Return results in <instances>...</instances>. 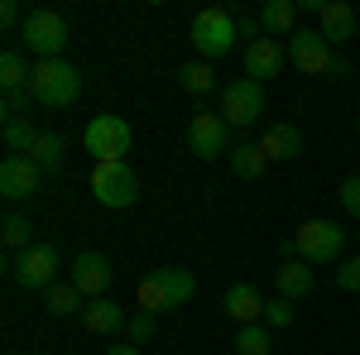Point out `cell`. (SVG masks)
Listing matches in <instances>:
<instances>
[{
  "label": "cell",
  "instance_id": "cell-1",
  "mask_svg": "<svg viewBox=\"0 0 360 355\" xmlns=\"http://www.w3.org/2000/svg\"><path fill=\"white\" fill-rule=\"evenodd\" d=\"M29 96H34L39 106H49V110L72 106V101L82 96V72H77L68 58H44V63H34V72H29Z\"/></svg>",
  "mask_w": 360,
  "mask_h": 355
},
{
  "label": "cell",
  "instance_id": "cell-2",
  "mask_svg": "<svg viewBox=\"0 0 360 355\" xmlns=\"http://www.w3.org/2000/svg\"><path fill=\"white\" fill-rule=\"evenodd\" d=\"M193 293H197V278L188 269H154V273H144L135 288L139 312H149V317L178 312L183 302H193Z\"/></svg>",
  "mask_w": 360,
  "mask_h": 355
},
{
  "label": "cell",
  "instance_id": "cell-3",
  "mask_svg": "<svg viewBox=\"0 0 360 355\" xmlns=\"http://www.w3.org/2000/svg\"><path fill=\"white\" fill-rule=\"evenodd\" d=\"M236 39H240V29H236V10L207 5V10H197V15H193V49L202 53V63L226 58Z\"/></svg>",
  "mask_w": 360,
  "mask_h": 355
},
{
  "label": "cell",
  "instance_id": "cell-4",
  "mask_svg": "<svg viewBox=\"0 0 360 355\" xmlns=\"http://www.w3.org/2000/svg\"><path fill=\"white\" fill-rule=\"evenodd\" d=\"M130 120L125 115H91L82 130L86 154H96V164H120L130 154Z\"/></svg>",
  "mask_w": 360,
  "mask_h": 355
},
{
  "label": "cell",
  "instance_id": "cell-5",
  "mask_svg": "<svg viewBox=\"0 0 360 355\" xmlns=\"http://www.w3.org/2000/svg\"><path fill=\"white\" fill-rule=\"evenodd\" d=\"M20 44L29 53H39V63L44 58H63V49H68V20L58 10H29L25 29H20Z\"/></svg>",
  "mask_w": 360,
  "mask_h": 355
},
{
  "label": "cell",
  "instance_id": "cell-6",
  "mask_svg": "<svg viewBox=\"0 0 360 355\" xmlns=\"http://www.w3.org/2000/svg\"><path fill=\"white\" fill-rule=\"evenodd\" d=\"M293 240H298V259H303V264H341L346 231H341L336 221H303Z\"/></svg>",
  "mask_w": 360,
  "mask_h": 355
},
{
  "label": "cell",
  "instance_id": "cell-7",
  "mask_svg": "<svg viewBox=\"0 0 360 355\" xmlns=\"http://www.w3.org/2000/svg\"><path fill=\"white\" fill-rule=\"evenodd\" d=\"M5 269H10V278H15L25 293H34V288L49 293V288L58 283V278H53V273H58V250L49 245V240H39V245H29L25 254H10Z\"/></svg>",
  "mask_w": 360,
  "mask_h": 355
},
{
  "label": "cell",
  "instance_id": "cell-8",
  "mask_svg": "<svg viewBox=\"0 0 360 355\" xmlns=\"http://www.w3.org/2000/svg\"><path fill=\"white\" fill-rule=\"evenodd\" d=\"M91 192H96L101 207L125 212V207L139 202V178H135V168L125 164V159H120V164H96L91 168Z\"/></svg>",
  "mask_w": 360,
  "mask_h": 355
},
{
  "label": "cell",
  "instance_id": "cell-9",
  "mask_svg": "<svg viewBox=\"0 0 360 355\" xmlns=\"http://www.w3.org/2000/svg\"><path fill=\"white\" fill-rule=\"evenodd\" d=\"M259 115H264V82H255V77H236V82H226V91H221V120L231 125V130H250Z\"/></svg>",
  "mask_w": 360,
  "mask_h": 355
},
{
  "label": "cell",
  "instance_id": "cell-10",
  "mask_svg": "<svg viewBox=\"0 0 360 355\" xmlns=\"http://www.w3.org/2000/svg\"><path fill=\"white\" fill-rule=\"evenodd\" d=\"M231 149H236L231 144V125H226L217 110H197L193 120H188V154H197V159H221Z\"/></svg>",
  "mask_w": 360,
  "mask_h": 355
},
{
  "label": "cell",
  "instance_id": "cell-11",
  "mask_svg": "<svg viewBox=\"0 0 360 355\" xmlns=\"http://www.w3.org/2000/svg\"><path fill=\"white\" fill-rule=\"evenodd\" d=\"M288 58H293V67L303 72V77H327L332 72V44L322 39V29H298L293 39H288Z\"/></svg>",
  "mask_w": 360,
  "mask_h": 355
},
{
  "label": "cell",
  "instance_id": "cell-12",
  "mask_svg": "<svg viewBox=\"0 0 360 355\" xmlns=\"http://www.w3.org/2000/svg\"><path fill=\"white\" fill-rule=\"evenodd\" d=\"M44 178H49V173L34 164L29 154H5V164H0V197H5V202H25V197L39 192Z\"/></svg>",
  "mask_w": 360,
  "mask_h": 355
},
{
  "label": "cell",
  "instance_id": "cell-13",
  "mask_svg": "<svg viewBox=\"0 0 360 355\" xmlns=\"http://www.w3.org/2000/svg\"><path fill=\"white\" fill-rule=\"evenodd\" d=\"M68 278H72V283L86 293V302H91V298H106V288H111L115 269H111V259H106V254L82 250V254L72 259V273H68Z\"/></svg>",
  "mask_w": 360,
  "mask_h": 355
},
{
  "label": "cell",
  "instance_id": "cell-14",
  "mask_svg": "<svg viewBox=\"0 0 360 355\" xmlns=\"http://www.w3.org/2000/svg\"><path fill=\"white\" fill-rule=\"evenodd\" d=\"M298 10H303V5H298V0H264V5H259V34H264V39H293V34H298Z\"/></svg>",
  "mask_w": 360,
  "mask_h": 355
},
{
  "label": "cell",
  "instance_id": "cell-15",
  "mask_svg": "<svg viewBox=\"0 0 360 355\" xmlns=\"http://www.w3.org/2000/svg\"><path fill=\"white\" fill-rule=\"evenodd\" d=\"M264 302L269 298H259L255 283H231L226 298H221V307H226V317H236L240 327H255V322H264Z\"/></svg>",
  "mask_w": 360,
  "mask_h": 355
},
{
  "label": "cell",
  "instance_id": "cell-16",
  "mask_svg": "<svg viewBox=\"0 0 360 355\" xmlns=\"http://www.w3.org/2000/svg\"><path fill=\"white\" fill-rule=\"evenodd\" d=\"M278 67H283V44L278 39H255V44H245V77L264 82V77H274Z\"/></svg>",
  "mask_w": 360,
  "mask_h": 355
},
{
  "label": "cell",
  "instance_id": "cell-17",
  "mask_svg": "<svg viewBox=\"0 0 360 355\" xmlns=\"http://www.w3.org/2000/svg\"><path fill=\"white\" fill-rule=\"evenodd\" d=\"M259 149H264V159H269V164L298 159V154H303V130H298V125H283V120H278V125H269V130H264Z\"/></svg>",
  "mask_w": 360,
  "mask_h": 355
},
{
  "label": "cell",
  "instance_id": "cell-18",
  "mask_svg": "<svg viewBox=\"0 0 360 355\" xmlns=\"http://www.w3.org/2000/svg\"><path fill=\"white\" fill-rule=\"evenodd\" d=\"M317 20H322V39H327V44L356 39V10H351L346 0H327V5L317 10Z\"/></svg>",
  "mask_w": 360,
  "mask_h": 355
},
{
  "label": "cell",
  "instance_id": "cell-19",
  "mask_svg": "<svg viewBox=\"0 0 360 355\" xmlns=\"http://www.w3.org/2000/svg\"><path fill=\"white\" fill-rule=\"evenodd\" d=\"M82 327L91 331V336H111V331L130 327V317L120 312V302H111V298H91V302H86V312H82Z\"/></svg>",
  "mask_w": 360,
  "mask_h": 355
},
{
  "label": "cell",
  "instance_id": "cell-20",
  "mask_svg": "<svg viewBox=\"0 0 360 355\" xmlns=\"http://www.w3.org/2000/svg\"><path fill=\"white\" fill-rule=\"evenodd\" d=\"M274 288H278V298H288V302H298L312 293V264H303V259H283L274 273Z\"/></svg>",
  "mask_w": 360,
  "mask_h": 355
},
{
  "label": "cell",
  "instance_id": "cell-21",
  "mask_svg": "<svg viewBox=\"0 0 360 355\" xmlns=\"http://www.w3.org/2000/svg\"><path fill=\"white\" fill-rule=\"evenodd\" d=\"M226 159H231V173H236V178H245V183H250V178H259V173L269 168V159H264V149H259V144H236Z\"/></svg>",
  "mask_w": 360,
  "mask_h": 355
},
{
  "label": "cell",
  "instance_id": "cell-22",
  "mask_svg": "<svg viewBox=\"0 0 360 355\" xmlns=\"http://www.w3.org/2000/svg\"><path fill=\"white\" fill-rule=\"evenodd\" d=\"M44 298H49V312H53V317H72V312H86V302H82L86 293L77 288V283H72V278H68V283H53V288H49Z\"/></svg>",
  "mask_w": 360,
  "mask_h": 355
},
{
  "label": "cell",
  "instance_id": "cell-23",
  "mask_svg": "<svg viewBox=\"0 0 360 355\" xmlns=\"http://www.w3.org/2000/svg\"><path fill=\"white\" fill-rule=\"evenodd\" d=\"M29 159H34V164L44 168L49 178H58V173H63V135L44 130V135H39V144L29 149Z\"/></svg>",
  "mask_w": 360,
  "mask_h": 355
},
{
  "label": "cell",
  "instance_id": "cell-24",
  "mask_svg": "<svg viewBox=\"0 0 360 355\" xmlns=\"http://www.w3.org/2000/svg\"><path fill=\"white\" fill-rule=\"evenodd\" d=\"M29 72H34V67L25 63V53H20V49H5V53H0V86H5V91L29 86Z\"/></svg>",
  "mask_w": 360,
  "mask_h": 355
},
{
  "label": "cell",
  "instance_id": "cell-25",
  "mask_svg": "<svg viewBox=\"0 0 360 355\" xmlns=\"http://www.w3.org/2000/svg\"><path fill=\"white\" fill-rule=\"evenodd\" d=\"M0 235H5V250H10V254H25L29 245H39V240H34V226H29V217H20V212H10V217H5Z\"/></svg>",
  "mask_w": 360,
  "mask_h": 355
},
{
  "label": "cell",
  "instance_id": "cell-26",
  "mask_svg": "<svg viewBox=\"0 0 360 355\" xmlns=\"http://www.w3.org/2000/svg\"><path fill=\"white\" fill-rule=\"evenodd\" d=\"M39 135H44V130H39L29 115L25 120H5V149H10V154H29V149L39 144Z\"/></svg>",
  "mask_w": 360,
  "mask_h": 355
},
{
  "label": "cell",
  "instance_id": "cell-27",
  "mask_svg": "<svg viewBox=\"0 0 360 355\" xmlns=\"http://www.w3.org/2000/svg\"><path fill=\"white\" fill-rule=\"evenodd\" d=\"M269 351H274V336H269V327H264V322L236 331V355H269Z\"/></svg>",
  "mask_w": 360,
  "mask_h": 355
},
{
  "label": "cell",
  "instance_id": "cell-28",
  "mask_svg": "<svg viewBox=\"0 0 360 355\" xmlns=\"http://www.w3.org/2000/svg\"><path fill=\"white\" fill-rule=\"evenodd\" d=\"M178 82H183V91H193V96H207L217 86V72H212V63H183Z\"/></svg>",
  "mask_w": 360,
  "mask_h": 355
},
{
  "label": "cell",
  "instance_id": "cell-29",
  "mask_svg": "<svg viewBox=\"0 0 360 355\" xmlns=\"http://www.w3.org/2000/svg\"><path fill=\"white\" fill-rule=\"evenodd\" d=\"M264 327H269V331H278V327H293V302H288V298H278V293H274V298L264 302Z\"/></svg>",
  "mask_w": 360,
  "mask_h": 355
},
{
  "label": "cell",
  "instance_id": "cell-30",
  "mask_svg": "<svg viewBox=\"0 0 360 355\" xmlns=\"http://www.w3.org/2000/svg\"><path fill=\"white\" fill-rule=\"evenodd\" d=\"M29 86H20V91H5L0 96V110H5V120H25V110H29Z\"/></svg>",
  "mask_w": 360,
  "mask_h": 355
},
{
  "label": "cell",
  "instance_id": "cell-31",
  "mask_svg": "<svg viewBox=\"0 0 360 355\" xmlns=\"http://www.w3.org/2000/svg\"><path fill=\"white\" fill-rule=\"evenodd\" d=\"M336 288L341 293H360V259H341L336 264Z\"/></svg>",
  "mask_w": 360,
  "mask_h": 355
},
{
  "label": "cell",
  "instance_id": "cell-32",
  "mask_svg": "<svg viewBox=\"0 0 360 355\" xmlns=\"http://www.w3.org/2000/svg\"><path fill=\"white\" fill-rule=\"evenodd\" d=\"M336 202H341V207L360 221V178H346V183L336 188Z\"/></svg>",
  "mask_w": 360,
  "mask_h": 355
},
{
  "label": "cell",
  "instance_id": "cell-33",
  "mask_svg": "<svg viewBox=\"0 0 360 355\" xmlns=\"http://www.w3.org/2000/svg\"><path fill=\"white\" fill-rule=\"evenodd\" d=\"M236 29H240V39H250V44L264 39V34H259V15H245V10H236Z\"/></svg>",
  "mask_w": 360,
  "mask_h": 355
},
{
  "label": "cell",
  "instance_id": "cell-34",
  "mask_svg": "<svg viewBox=\"0 0 360 355\" xmlns=\"http://www.w3.org/2000/svg\"><path fill=\"white\" fill-rule=\"evenodd\" d=\"M125 331H130L139 346H144V341L154 336V317H149V312H139V317H130V327H125Z\"/></svg>",
  "mask_w": 360,
  "mask_h": 355
},
{
  "label": "cell",
  "instance_id": "cell-35",
  "mask_svg": "<svg viewBox=\"0 0 360 355\" xmlns=\"http://www.w3.org/2000/svg\"><path fill=\"white\" fill-rule=\"evenodd\" d=\"M0 25H5V29H25V15H20V5H15V0H5V5H0Z\"/></svg>",
  "mask_w": 360,
  "mask_h": 355
},
{
  "label": "cell",
  "instance_id": "cell-36",
  "mask_svg": "<svg viewBox=\"0 0 360 355\" xmlns=\"http://www.w3.org/2000/svg\"><path fill=\"white\" fill-rule=\"evenodd\" d=\"M106 355H144V351H139V346H111Z\"/></svg>",
  "mask_w": 360,
  "mask_h": 355
},
{
  "label": "cell",
  "instance_id": "cell-37",
  "mask_svg": "<svg viewBox=\"0 0 360 355\" xmlns=\"http://www.w3.org/2000/svg\"><path fill=\"white\" fill-rule=\"evenodd\" d=\"M356 135H360V115H356Z\"/></svg>",
  "mask_w": 360,
  "mask_h": 355
},
{
  "label": "cell",
  "instance_id": "cell-38",
  "mask_svg": "<svg viewBox=\"0 0 360 355\" xmlns=\"http://www.w3.org/2000/svg\"><path fill=\"white\" fill-rule=\"evenodd\" d=\"M356 240H360V231H356Z\"/></svg>",
  "mask_w": 360,
  "mask_h": 355
},
{
  "label": "cell",
  "instance_id": "cell-39",
  "mask_svg": "<svg viewBox=\"0 0 360 355\" xmlns=\"http://www.w3.org/2000/svg\"><path fill=\"white\" fill-rule=\"evenodd\" d=\"M10 355H20V351H10Z\"/></svg>",
  "mask_w": 360,
  "mask_h": 355
}]
</instances>
